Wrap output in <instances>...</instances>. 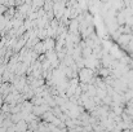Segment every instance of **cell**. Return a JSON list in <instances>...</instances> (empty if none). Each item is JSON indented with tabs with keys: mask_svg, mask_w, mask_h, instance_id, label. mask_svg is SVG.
<instances>
[{
	"mask_svg": "<svg viewBox=\"0 0 133 132\" xmlns=\"http://www.w3.org/2000/svg\"><path fill=\"white\" fill-rule=\"evenodd\" d=\"M92 70L90 69H83L82 71H80V79H82V82H89V79L92 78Z\"/></svg>",
	"mask_w": 133,
	"mask_h": 132,
	"instance_id": "cell-1",
	"label": "cell"
}]
</instances>
